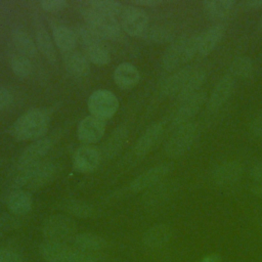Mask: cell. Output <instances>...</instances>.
<instances>
[{
	"label": "cell",
	"instance_id": "obj_6",
	"mask_svg": "<svg viewBox=\"0 0 262 262\" xmlns=\"http://www.w3.org/2000/svg\"><path fill=\"white\" fill-rule=\"evenodd\" d=\"M75 221L63 214L49 216L44 220L42 225V232L46 241L66 243L75 236Z\"/></svg>",
	"mask_w": 262,
	"mask_h": 262
},
{
	"label": "cell",
	"instance_id": "obj_31",
	"mask_svg": "<svg viewBox=\"0 0 262 262\" xmlns=\"http://www.w3.org/2000/svg\"><path fill=\"white\" fill-rule=\"evenodd\" d=\"M206 79H207V74H206L205 70L194 69L192 71L191 75L189 76V78L187 79V81L185 82L180 93L177 96L179 101L181 102V101L185 100L186 98L192 96L196 92L201 91L200 89L203 86V84L205 83Z\"/></svg>",
	"mask_w": 262,
	"mask_h": 262
},
{
	"label": "cell",
	"instance_id": "obj_10",
	"mask_svg": "<svg viewBox=\"0 0 262 262\" xmlns=\"http://www.w3.org/2000/svg\"><path fill=\"white\" fill-rule=\"evenodd\" d=\"M207 95L204 91H199L192 96L181 101V104L171 119V125L175 129L190 122V120L201 111L205 104Z\"/></svg>",
	"mask_w": 262,
	"mask_h": 262
},
{
	"label": "cell",
	"instance_id": "obj_49",
	"mask_svg": "<svg viewBox=\"0 0 262 262\" xmlns=\"http://www.w3.org/2000/svg\"><path fill=\"white\" fill-rule=\"evenodd\" d=\"M258 29H259V31L262 32V13H261V16H260L259 21H258Z\"/></svg>",
	"mask_w": 262,
	"mask_h": 262
},
{
	"label": "cell",
	"instance_id": "obj_14",
	"mask_svg": "<svg viewBox=\"0 0 262 262\" xmlns=\"http://www.w3.org/2000/svg\"><path fill=\"white\" fill-rule=\"evenodd\" d=\"M101 161L100 150L91 145L79 147L73 157L74 168L81 173H90L94 171Z\"/></svg>",
	"mask_w": 262,
	"mask_h": 262
},
{
	"label": "cell",
	"instance_id": "obj_25",
	"mask_svg": "<svg viewBox=\"0 0 262 262\" xmlns=\"http://www.w3.org/2000/svg\"><path fill=\"white\" fill-rule=\"evenodd\" d=\"M139 80V71L130 62H122L114 71V81L117 86L122 89H130L134 87Z\"/></svg>",
	"mask_w": 262,
	"mask_h": 262
},
{
	"label": "cell",
	"instance_id": "obj_45",
	"mask_svg": "<svg viewBox=\"0 0 262 262\" xmlns=\"http://www.w3.org/2000/svg\"><path fill=\"white\" fill-rule=\"evenodd\" d=\"M241 6V8L244 9H258V8H262V0H249V1H244L242 3L238 4Z\"/></svg>",
	"mask_w": 262,
	"mask_h": 262
},
{
	"label": "cell",
	"instance_id": "obj_44",
	"mask_svg": "<svg viewBox=\"0 0 262 262\" xmlns=\"http://www.w3.org/2000/svg\"><path fill=\"white\" fill-rule=\"evenodd\" d=\"M251 130L256 137L262 140V115L253 120L251 124Z\"/></svg>",
	"mask_w": 262,
	"mask_h": 262
},
{
	"label": "cell",
	"instance_id": "obj_47",
	"mask_svg": "<svg viewBox=\"0 0 262 262\" xmlns=\"http://www.w3.org/2000/svg\"><path fill=\"white\" fill-rule=\"evenodd\" d=\"M222 258L218 254H209L201 259L200 262H221Z\"/></svg>",
	"mask_w": 262,
	"mask_h": 262
},
{
	"label": "cell",
	"instance_id": "obj_12",
	"mask_svg": "<svg viewBox=\"0 0 262 262\" xmlns=\"http://www.w3.org/2000/svg\"><path fill=\"white\" fill-rule=\"evenodd\" d=\"M51 137H42L31 143L19 156L17 165L19 169L35 165L42 162V159L48 154L52 147Z\"/></svg>",
	"mask_w": 262,
	"mask_h": 262
},
{
	"label": "cell",
	"instance_id": "obj_7",
	"mask_svg": "<svg viewBox=\"0 0 262 262\" xmlns=\"http://www.w3.org/2000/svg\"><path fill=\"white\" fill-rule=\"evenodd\" d=\"M87 105L91 116L104 121L112 118L117 113L119 100L110 90L98 89L89 96Z\"/></svg>",
	"mask_w": 262,
	"mask_h": 262
},
{
	"label": "cell",
	"instance_id": "obj_28",
	"mask_svg": "<svg viewBox=\"0 0 262 262\" xmlns=\"http://www.w3.org/2000/svg\"><path fill=\"white\" fill-rule=\"evenodd\" d=\"M174 182H160L148 188L144 195V203L148 206H158L165 203L175 191Z\"/></svg>",
	"mask_w": 262,
	"mask_h": 262
},
{
	"label": "cell",
	"instance_id": "obj_20",
	"mask_svg": "<svg viewBox=\"0 0 262 262\" xmlns=\"http://www.w3.org/2000/svg\"><path fill=\"white\" fill-rule=\"evenodd\" d=\"M6 207L9 213L16 216H24L31 212L33 199L29 191L14 189L6 198Z\"/></svg>",
	"mask_w": 262,
	"mask_h": 262
},
{
	"label": "cell",
	"instance_id": "obj_19",
	"mask_svg": "<svg viewBox=\"0 0 262 262\" xmlns=\"http://www.w3.org/2000/svg\"><path fill=\"white\" fill-rule=\"evenodd\" d=\"M72 249L67 243L45 241L39 247V254L45 262H66Z\"/></svg>",
	"mask_w": 262,
	"mask_h": 262
},
{
	"label": "cell",
	"instance_id": "obj_42",
	"mask_svg": "<svg viewBox=\"0 0 262 262\" xmlns=\"http://www.w3.org/2000/svg\"><path fill=\"white\" fill-rule=\"evenodd\" d=\"M12 101V94L4 87H0V111L7 107Z\"/></svg>",
	"mask_w": 262,
	"mask_h": 262
},
{
	"label": "cell",
	"instance_id": "obj_22",
	"mask_svg": "<svg viewBox=\"0 0 262 262\" xmlns=\"http://www.w3.org/2000/svg\"><path fill=\"white\" fill-rule=\"evenodd\" d=\"M63 66L66 71L73 77L83 78L86 77L90 72L89 60L85 54L78 51H69L63 53Z\"/></svg>",
	"mask_w": 262,
	"mask_h": 262
},
{
	"label": "cell",
	"instance_id": "obj_32",
	"mask_svg": "<svg viewBox=\"0 0 262 262\" xmlns=\"http://www.w3.org/2000/svg\"><path fill=\"white\" fill-rule=\"evenodd\" d=\"M60 207L64 212L79 218H90L95 214V209L91 204L77 199L64 200Z\"/></svg>",
	"mask_w": 262,
	"mask_h": 262
},
{
	"label": "cell",
	"instance_id": "obj_3",
	"mask_svg": "<svg viewBox=\"0 0 262 262\" xmlns=\"http://www.w3.org/2000/svg\"><path fill=\"white\" fill-rule=\"evenodd\" d=\"M57 173L56 165L51 162H40L23 168L13 179L16 189L32 191L40 189L51 182Z\"/></svg>",
	"mask_w": 262,
	"mask_h": 262
},
{
	"label": "cell",
	"instance_id": "obj_40",
	"mask_svg": "<svg viewBox=\"0 0 262 262\" xmlns=\"http://www.w3.org/2000/svg\"><path fill=\"white\" fill-rule=\"evenodd\" d=\"M41 8L47 12L55 13L61 11L67 6V1L64 0H42L40 2Z\"/></svg>",
	"mask_w": 262,
	"mask_h": 262
},
{
	"label": "cell",
	"instance_id": "obj_24",
	"mask_svg": "<svg viewBox=\"0 0 262 262\" xmlns=\"http://www.w3.org/2000/svg\"><path fill=\"white\" fill-rule=\"evenodd\" d=\"M106 246L107 242L104 237L92 232H81L73 237L74 248L89 253L99 254Z\"/></svg>",
	"mask_w": 262,
	"mask_h": 262
},
{
	"label": "cell",
	"instance_id": "obj_13",
	"mask_svg": "<svg viewBox=\"0 0 262 262\" xmlns=\"http://www.w3.org/2000/svg\"><path fill=\"white\" fill-rule=\"evenodd\" d=\"M105 131V122L94 116L84 118L78 125L77 135L80 141L91 144L99 141Z\"/></svg>",
	"mask_w": 262,
	"mask_h": 262
},
{
	"label": "cell",
	"instance_id": "obj_36",
	"mask_svg": "<svg viewBox=\"0 0 262 262\" xmlns=\"http://www.w3.org/2000/svg\"><path fill=\"white\" fill-rule=\"evenodd\" d=\"M85 48V56L96 66H105L111 61V55L107 49L102 45V43H96L89 45Z\"/></svg>",
	"mask_w": 262,
	"mask_h": 262
},
{
	"label": "cell",
	"instance_id": "obj_48",
	"mask_svg": "<svg viewBox=\"0 0 262 262\" xmlns=\"http://www.w3.org/2000/svg\"><path fill=\"white\" fill-rule=\"evenodd\" d=\"M251 191L258 198L262 199V183H255L254 185H252Z\"/></svg>",
	"mask_w": 262,
	"mask_h": 262
},
{
	"label": "cell",
	"instance_id": "obj_4",
	"mask_svg": "<svg viewBox=\"0 0 262 262\" xmlns=\"http://www.w3.org/2000/svg\"><path fill=\"white\" fill-rule=\"evenodd\" d=\"M81 14L87 25L101 39H117L121 36V23L116 17L101 14L88 5L82 6Z\"/></svg>",
	"mask_w": 262,
	"mask_h": 262
},
{
	"label": "cell",
	"instance_id": "obj_29",
	"mask_svg": "<svg viewBox=\"0 0 262 262\" xmlns=\"http://www.w3.org/2000/svg\"><path fill=\"white\" fill-rule=\"evenodd\" d=\"M11 38L18 53L29 58L34 57L37 54L38 48L36 43L21 28H14L11 32Z\"/></svg>",
	"mask_w": 262,
	"mask_h": 262
},
{
	"label": "cell",
	"instance_id": "obj_21",
	"mask_svg": "<svg viewBox=\"0 0 262 262\" xmlns=\"http://www.w3.org/2000/svg\"><path fill=\"white\" fill-rule=\"evenodd\" d=\"M129 135V130L126 126L121 125L113 130L103 145L101 146V158L110 160L118 155V152L124 146Z\"/></svg>",
	"mask_w": 262,
	"mask_h": 262
},
{
	"label": "cell",
	"instance_id": "obj_1",
	"mask_svg": "<svg viewBox=\"0 0 262 262\" xmlns=\"http://www.w3.org/2000/svg\"><path fill=\"white\" fill-rule=\"evenodd\" d=\"M49 124L50 116L45 110L32 108L14 121L10 133L17 140H37L47 132Z\"/></svg>",
	"mask_w": 262,
	"mask_h": 262
},
{
	"label": "cell",
	"instance_id": "obj_23",
	"mask_svg": "<svg viewBox=\"0 0 262 262\" xmlns=\"http://www.w3.org/2000/svg\"><path fill=\"white\" fill-rule=\"evenodd\" d=\"M225 34V28L218 24L210 27L205 32L200 34L199 54L201 56L209 55L220 43Z\"/></svg>",
	"mask_w": 262,
	"mask_h": 262
},
{
	"label": "cell",
	"instance_id": "obj_2",
	"mask_svg": "<svg viewBox=\"0 0 262 262\" xmlns=\"http://www.w3.org/2000/svg\"><path fill=\"white\" fill-rule=\"evenodd\" d=\"M200 34L190 36H181L176 38L165 50L162 56V67L166 71H174L182 64H185L199 53Z\"/></svg>",
	"mask_w": 262,
	"mask_h": 262
},
{
	"label": "cell",
	"instance_id": "obj_37",
	"mask_svg": "<svg viewBox=\"0 0 262 262\" xmlns=\"http://www.w3.org/2000/svg\"><path fill=\"white\" fill-rule=\"evenodd\" d=\"M10 67L15 76L19 78H28L33 72V64L29 57L15 53L10 56Z\"/></svg>",
	"mask_w": 262,
	"mask_h": 262
},
{
	"label": "cell",
	"instance_id": "obj_27",
	"mask_svg": "<svg viewBox=\"0 0 262 262\" xmlns=\"http://www.w3.org/2000/svg\"><path fill=\"white\" fill-rule=\"evenodd\" d=\"M52 39L54 44L63 53L72 51L78 41L75 31L62 24L52 26Z\"/></svg>",
	"mask_w": 262,
	"mask_h": 262
},
{
	"label": "cell",
	"instance_id": "obj_9",
	"mask_svg": "<svg viewBox=\"0 0 262 262\" xmlns=\"http://www.w3.org/2000/svg\"><path fill=\"white\" fill-rule=\"evenodd\" d=\"M122 29L132 37H141L148 27L147 13L135 5L125 6L121 14Z\"/></svg>",
	"mask_w": 262,
	"mask_h": 262
},
{
	"label": "cell",
	"instance_id": "obj_30",
	"mask_svg": "<svg viewBox=\"0 0 262 262\" xmlns=\"http://www.w3.org/2000/svg\"><path fill=\"white\" fill-rule=\"evenodd\" d=\"M36 45L38 50L48 60V62L52 64L56 63L57 54L53 39L44 28H39L36 31Z\"/></svg>",
	"mask_w": 262,
	"mask_h": 262
},
{
	"label": "cell",
	"instance_id": "obj_5",
	"mask_svg": "<svg viewBox=\"0 0 262 262\" xmlns=\"http://www.w3.org/2000/svg\"><path fill=\"white\" fill-rule=\"evenodd\" d=\"M196 135L198 126L192 122L175 128L165 143L166 155L173 159L184 156L193 145Z\"/></svg>",
	"mask_w": 262,
	"mask_h": 262
},
{
	"label": "cell",
	"instance_id": "obj_8",
	"mask_svg": "<svg viewBox=\"0 0 262 262\" xmlns=\"http://www.w3.org/2000/svg\"><path fill=\"white\" fill-rule=\"evenodd\" d=\"M173 169L174 165L172 163H162L154 166L135 177L131 181L129 188L133 192H140L148 189L165 179L173 171Z\"/></svg>",
	"mask_w": 262,
	"mask_h": 262
},
{
	"label": "cell",
	"instance_id": "obj_41",
	"mask_svg": "<svg viewBox=\"0 0 262 262\" xmlns=\"http://www.w3.org/2000/svg\"><path fill=\"white\" fill-rule=\"evenodd\" d=\"M0 262H24V259L16 251L0 247Z\"/></svg>",
	"mask_w": 262,
	"mask_h": 262
},
{
	"label": "cell",
	"instance_id": "obj_46",
	"mask_svg": "<svg viewBox=\"0 0 262 262\" xmlns=\"http://www.w3.org/2000/svg\"><path fill=\"white\" fill-rule=\"evenodd\" d=\"M132 3L135 6H140V7H151V6H157L162 3L161 0H134Z\"/></svg>",
	"mask_w": 262,
	"mask_h": 262
},
{
	"label": "cell",
	"instance_id": "obj_11",
	"mask_svg": "<svg viewBox=\"0 0 262 262\" xmlns=\"http://www.w3.org/2000/svg\"><path fill=\"white\" fill-rule=\"evenodd\" d=\"M243 166L237 161H226L219 164L212 173L215 184L221 187H228L237 183L243 176Z\"/></svg>",
	"mask_w": 262,
	"mask_h": 262
},
{
	"label": "cell",
	"instance_id": "obj_34",
	"mask_svg": "<svg viewBox=\"0 0 262 262\" xmlns=\"http://www.w3.org/2000/svg\"><path fill=\"white\" fill-rule=\"evenodd\" d=\"M254 73V62L249 56H236L230 63L229 74L233 78L248 79Z\"/></svg>",
	"mask_w": 262,
	"mask_h": 262
},
{
	"label": "cell",
	"instance_id": "obj_15",
	"mask_svg": "<svg viewBox=\"0 0 262 262\" xmlns=\"http://www.w3.org/2000/svg\"><path fill=\"white\" fill-rule=\"evenodd\" d=\"M234 78L230 74L224 75L213 88L210 97L208 98L207 106L210 111L220 108L231 96L234 89Z\"/></svg>",
	"mask_w": 262,
	"mask_h": 262
},
{
	"label": "cell",
	"instance_id": "obj_26",
	"mask_svg": "<svg viewBox=\"0 0 262 262\" xmlns=\"http://www.w3.org/2000/svg\"><path fill=\"white\" fill-rule=\"evenodd\" d=\"M236 5L234 0H208L203 2V9L212 19H224L233 13Z\"/></svg>",
	"mask_w": 262,
	"mask_h": 262
},
{
	"label": "cell",
	"instance_id": "obj_16",
	"mask_svg": "<svg viewBox=\"0 0 262 262\" xmlns=\"http://www.w3.org/2000/svg\"><path fill=\"white\" fill-rule=\"evenodd\" d=\"M172 234V228L168 224H155L142 234V244L147 249H160L170 242Z\"/></svg>",
	"mask_w": 262,
	"mask_h": 262
},
{
	"label": "cell",
	"instance_id": "obj_39",
	"mask_svg": "<svg viewBox=\"0 0 262 262\" xmlns=\"http://www.w3.org/2000/svg\"><path fill=\"white\" fill-rule=\"evenodd\" d=\"M99 260L100 254L81 251L73 247L66 262H98Z\"/></svg>",
	"mask_w": 262,
	"mask_h": 262
},
{
	"label": "cell",
	"instance_id": "obj_17",
	"mask_svg": "<svg viewBox=\"0 0 262 262\" xmlns=\"http://www.w3.org/2000/svg\"><path fill=\"white\" fill-rule=\"evenodd\" d=\"M193 70L191 67H185L165 78L160 84L161 94L166 97H177Z\"/></svg>",
	"mask_w": 262,
	"mask_h": 262
},
{
	"label": "cell",
	"instance_id": "obj_33",
	"mask_svg": "<svg viewBox=\"0 0 262 262\" xmlns=\"http://www.w3.org/2000/svg\"><path fill=\"white\" fill-rule=\"evenodd\" d=\"M145 40L154 43H172L175 38V33L171 28L166 26L155 25L147 27L141 36Z\"/></svg>",
	"mask_w": 262,
	"mask_h": 262
},
{
	"label": "cell",
	"instance_id": "obj_18",
	"mask_svg": "<svg viewBox=\"0 0 262 262\" xmlns=\"http://www.w3.org/2000/svg\"><path fill=\"white\" fill-rule=\"evenodd\" d=\"M164 131L162 123H155L150 125L138 138L134 144L133 151L136 157L146 156L157 144Z\"/></svg>",
	"mask_w": 262,
	"mask_h": 262
},
{
	"label": "cell",
	"instance_id": "obj_38",
	"mask_svg": "<svg viewBox=\"0 0 262 262\" xmlns=\"http://www.w3.org/2000/svg\"><path fill=\"white\" fill-rule=\"evenodd\" d=\"M77 36V40L82 43L84 47H87L92 44L100 43L102 40L96 35L94 31H92L87 25H79L74 30Z\"/></svg>",
	"mask_w": 262,
	"mask_h": 262
},
{
	"label": "cell",
	"instance_id": "obj_43",
	"mask_svg": "<svg viewBox=\"0 0 262 262\" xmlns=\"http://www.w3.org/2000/svg\"><path fill=\"white\" fill-rule=\"evenodd\" d=\"M250 176L257 183H262V162H258L250 169Z\"/></svg>",
	"mask_w": 262,
	"mask_h": 262
},
{
	"label": "cell",
	"instance_id": "obj_35",
	"mask_svg": "<svg viewBox=\"0 0 262 262\" xmlns=\"http://www.w3.org/2000/svg\"><path fill=\"white\" fill-rule=\"evenodd\" d=\"M86 5L101 14L113 17L121 15L125 7L121 2L115 0H91L86 2Z\"/></svg>",
	"mask_w": 262,
	"mask_h": 262
}]
</instances>
